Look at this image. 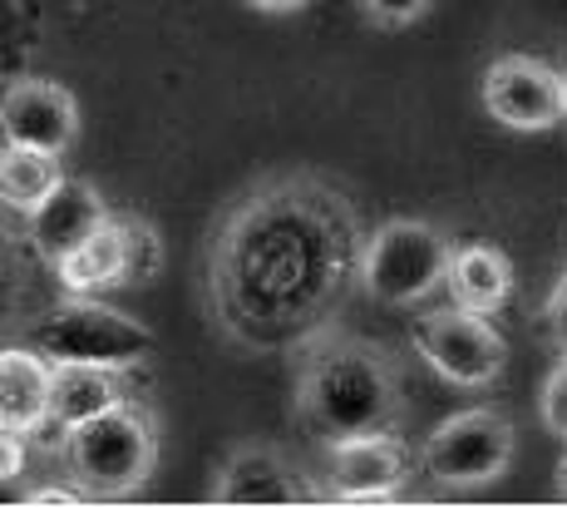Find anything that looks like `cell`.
Segmentation results:
<instances>
[{"label": "cell", "instance_id": "cell-1", "mask_svg": "<svg viewBox=\"0 0 567 509\" xmlns=\"http://www.w3.org/2000/svg\"><path fill=\"white\" fill-rule=\"evenodd\" d=\"M365 237L355 208L311 173L252 189L213 233L207 292L213 317L243 346L307 342L351 283Z\"/></svg>", "mask_w": 567, "mask_h": 509}, {"label": "cell", "instance_id": "cell-2", "mask_svg": "<svg viewBox=\"0 0 567 509\" xmlns=\"http://www.w3.org/2000/svg\"><path fill=\"white\" fill-rule=\"evenodd\" d=\"M297 416L321 446L365 430H385L400 416V366L385 346L355 337H307L297 371Z\"/></svg>", "mask_w": 567, "mask_h": 509}, {"label": "cell", "instance_id": "cell-3", "mask_svg": "<svg viewBox=\"0 0 567 509\" xmlns=\"http://www.w3.org/2000/svg\"><path fill=\"white\" fill-rule=\"evenodd\" d=\"M60 465L84 495H134L158 465V426L148 406L118 400L114 410L60 430Z\"/></svg>", "mask_w": 567, "mask_h": 509}, {"label": "cell", "instance_id": "cell-4", "mask_svg": "<svg viewBox=\"0 0 567 509\" xmlns=\"http://www.w3.org/2000/svg\"><path fill=\"white\" fill-rule=\"evenodd\" d=\"M454 243L424 218H390L365 237L361 253V287L365 297L385 307H410L430 297L440 283H450Z\"/></svg>", "mask_w": 567, "mask_h": 509}, {"label": "cell", "instance_id": "cell-5", "mask_svg": "<svg viewBox=\"0 0 567 509\" xmlns=\"http://www.w3.org/2000/svg\"><path fill=\"white\" fill-rule=\"evenodd\" d=\"M25 342L60 362H104V366H138L154 352V332L144 322L124 317L118 307H104L94 297L70 292V302L50 307L40 322L25 327Z\"/></svg>", "mask_w": 567, "mask_h": 509}, {"label": "cell", "instance_id": "cell-6", "mask_svg": "<svg viewBox=\"0 0 567 509\" xmlns=\"http://www.w3.org/2000/svg\"><path fill=\"white\" fill-rule=\"evenodd\" d=\"M508 460H514V426H508L504 410H488V406L460 410L444 426H434L420 450V470L440 490L494 485L508 470Z\"/></svg>", "mask_w": 567, "mask_h": 509}, {"label": "cell", "instance_id": "cell-7", "mask_svg": "<svg viewBox=\"0 0 567 509\" xmlns=\"http://www.w3.org/2000/svg\"><path fill=\"white\" fill-rule=\"evenodd\" d=\"M414 352L424 356L440 381L450 386H488L498 381V371L508 366V342L504 332L494 327L488 312L474 307H440V312H424L410 332Z\"/></svg>", "mask_w": 567, "mask_h": 509}, {"label": "cell", "instance_id": "cell-8", "mask_svg": "<svg viewBox=\"0 0 567 509\" xmlns=\"http://www.w3.org/2000/svg\"><path fill=\"white\" fill-rule=\"evenodd\" d=\"M484 110L518 134H548L567 124V80L533 55H498L484 70Z\"/></svg>", "mask_w": 567, "mask_h": 509}, {"label": "cell", "instance_id": "cell-9", "mask_svg": "<svg viewBox=\"0 0 567 509\" xmlns=\"http://www.w3.org/2000/svg\"><path fill=\"white\" fill-rule=\"evenodd\" d=\"M414 475V455L390 430H365V436H346L326 446V495L346 505L370 500H395Z\"/></svg>", "mask_w": 567, "mask_h": 509}, {"label": "cell", "instance_id": "cell-10", "mask_svg": "<svg viewBox=\"0 0 567 509\" xmlns=\"http://www.w3.org/2000/svg\"><path fill=\"white\" fill-rule=\"evenodd\" d=\"M0 129H6V144L64 154L74 144V134H80V104L54 80H20L0 100Z\"/></svg>", "mask_w": 567, "mask_h": 509}, {"label": "cell", "instance_id": "cell-11", "mask_svg": "<svg viewBox=\"0 0 567 509\" xmlns=\"http://www.w3.org/2000/svg\"><path fill=\"white\" fill-rule=\"evenodd\" d=\"M316 495L321 490L277 446H237L213 485L217 505H307Z\"/></svg>", "mask_w": 567, "mask_h": 509}, {"label": "cell", "instance_id": "cell-12", "mask_svg": "<svg viewBox=\"0 0 567 509\" xmlns=\"http://www.w3.org/2000/svg\"><path fill=\"white\" fill-rule=\"evenodd\" d=\"M30 218V247H35L45 263L70 257L84 237H94L109 223V208L100 198V189L84 179H64L40 208L25 213Z\"/></svg>", "mask_w": 567, "mask_h": 509}, {"label": "cell", "instance_id": "cell-13", "mask_svg": "<svg viewBox=\"0 0 567 509\" xmlns=\"http://www.w3.org/2000/svg\"><path fill=\"white\" fill-rule=\"evenodd\" d=\"M134 366H104V362H60L50 386V426L70 430L80 420H94L104 410H114L118 400H134L128 386Z\"/></svg>", "mask_w": 567, "mask_h": 509}, {"label": "cell", "instance_id": "cell-14", "mask_svg": "<svg viewBox=\"0 0 567 509\" xmlns=\"http://www.w3.org/2000/svg\"><path fill=\"white\" fill-rule=\"evenodd\" d=\"M50 386H54V362L35 352L30 342L6 346L0 352V426L35 436L50 426Z\"/></svg>", "mask_w": 567, "mask_h": 509}, {"label": "cell", "instance_id": "cell-15", "mask_svg": "<svg viewBox=\"0 0 567 509\" xmlns=\"http://www.w3.org/2000/svg\"><path fill=\"white\" fill-rule=\"evenodd\" d=\"M54 277H60L64 292H80V297H94V292H109V287H128L134 283V237H128V218H109L94 237H84L70 257L54 263Z\"/></svg>", "mask_w": 567, "mask_h": 509}, {"label": "cell", "instance_id": "cell-16", "mask_svg": "<svg viewBox=\"0 0 567 509\" xmlns=\"http://www.w3.org/2000/svg\"><path fill=\"white\" fill-rule=\"evenodd\" d=\"M450 292L460 307H474V312H488V317H494V312H504L508 297H514V263H508V253L494 243L454 247Z\"/></svg>", "mask_w": 567, "mask_h": 509}, {"label": "cell", "instance_id": "cell-17", "mask_svg": "<svg viewBox=\"0 0 567 509\" xmlns=\"http://www.w3.org/2000/svg\"><path fill=\"white\" fill-rule=\"evenodd\" d=\"M64 183L60 154L50 149H30V144H6L0 149V198L10 213H30L50 198Z\"/></svg>", "mask_w": 567, "mask_h": 509}, {"label": "cell", "instance_id": "cell-18", "mask_svg": "<svg viewBox=\"0 0 567 509\" xmlns=\"http://www.w3.org/2000/svg\"><path fill=\"white\" fill-rule=\"evenodd\" d=\"M538 416H543V426H548L553 436H558L563 446H567V352L558 356V366L548 371V381H543Z\"/></svg>", "mask_w": 567, "mask_h": 509}, {"label": "cell", "instance_id": "cell-19", "mask_svg": "<svg viewBox=\"0 0 567 509\" xmlns=\"http://www.w3.org/2000/svg\"><path fill=\"white\" fill-rule=\"evenodd\" d=\"M434 0H361V10L370 20H375L380 30H405V26H414V20L430 10Z\"/></svg>", "mask_w": 567, "mask_h": 509}, {"label": "cell", "instance_id": "cell-20", "mask_svg": "<svg viewBox=\"0 0 567 509\" xmlns=\"http://www.w3.org/2000/svg\"><path fill=\"white\" fill-rule=\"evenodd\" d=\"M25 446H30V436H20V430H10V426H0V480H16L20 470H25Z\"/></svg>", "mask_w": 567, "mask_h": 509}, {"label": "cell", "instance_id": "cell-21", "mask_svg": "<svg viewBox=\"0 0 567 509\" xmlns=\"http://www.w3.org/2000/svg\"><path fill=\"white\" fill-rule=\"evenodd\" d=\"M548 327H553V337H558V352H567V267H563L558 287L548 292Z\"/></svg>", "mask_w": 567, "mask_h": 509}, {"label": "cell", "instance_id": "cell-22", "mask_svg": "<svg viewBox=\"0 0 567 509\" xmlns=\"http://www.w3.org/2000/svg\"><path fill=\"white\" fill-rule=\"evenodd\" d=\"M25 505H84V490L80 485H40V490L25 495Z\"/></svg>", "mask_w": 567, "mask_h": 509}, {"label": "cell", "instance_id": "cell-23", "mask_svg": "<svg viewBox=\"0 0 567 509\" xmlns=\"http://www.w3.org/2000/svg\"><path fill=\"white\" fill-rule=\"evenodd\" d=\"M252 10H267V16H281V10H301L307 0H247Z\"/></svg>", "mask_w": 567, "mask_h": 509}, {"label": "cell", "instance_id": "cell-24", "mask_svg": "<svg viewBox=\"0 0 567 509\" xmlns=\"http://www.w3.org/2000/svg\"><path fill=\"white\" fill-rule=\"evenodd\" d=\"M558 495H563V500H567V455H563V460H558Z\"/></svg>", "mask_w": 567, "mask_h": 509}, {"label": "cell", "instance_id": "cell-25", "mask_svg": "<svg viewBox=\"0 0 567 509\" xmlns=\"http://www.w3.org/2000/svg\"><path fill=\"white\" fill-rule=\"evenodd\" d=\"M563 80H567V70H563Z\"/></svg>", "mask_w": 567, "mask_h": 509}]
</instances>
